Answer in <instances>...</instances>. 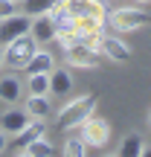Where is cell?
<instances>
[{
	"label": "cell",
	"instance_id": "22",
	"mask_svg": "<svg viewBox=\"0 0 151 157\" xmlns=\"http://www.w3.org/2000/svg\"><path fill=\"white\" fill-rule=\"evenodd\" d=\"M6 137H9V134H6V131L0 128V154H3L6 148H9V140H6Z\"/></svg>",
	"mask_w": 151,
	"mask_h": 157
},
{
	"label": "cell",
	"instance_id": "18",
	"mask_svg": "<svg viewBox=\"0 0 151 157\" xmlns=\"http://www.w3.org/2000/svg\"><path fill=\"white\" fill-rule=\"evenodd\" d=\"M142 137L137 134V131H131V134H125L122 137V146H119V154L122 157H140L142 154Z\"/></svg>",
	"mask_w": 151,
	"mask_h": 157
},
{
	"label": "cell",
	"instance_id": "9",
	"mask_svg": "<svg viewBox=\"0 0 151 157\" xmlns=\"http://www.w3.org/2000/svg\"><path fill=\"white\" fill-rule=\"evenodd\" d=\"M29 35L35 38V44L44 47L50 44L52 38H55V21H52V15L47 12V15H35L32 23H29Z\"/></svg>",
	"mask_w": 151,
	"mask_h": 157
},
{
	"label": "cell",
	"instance_id": "14",
	"mask_svg": "<svg viewBox=\"0 0 151 157\" xmlns=\"http://www.w3.org/2000/svg\"><path fill=\"white\" fill-rule=\"evenodd\" d=\"M55 67V58H52V52L50 50H35L32 52V58H29V64L23 70H26V73H50V70Z\"/></svg>",
	"mask_w": 151,
	"mask_h": 157
},
{
	"label": "cell",
	"instance_id": "2",
	"mask_svg": "<svg viewBox=\"0 0 151 157\" xmlns=\"http://www.w3.org/2000/svg\"><path fill=\"white\" fill-rule=\"evenodd\" d=\"M105 23H108L116 35H128V32L142 29L145 23H151V15L142 9V6H119V9L108 12Z\"/></svg>",
	"mask_w": 151,
	"mask_h": 157
},
{
	"label": "cell",
	"instance_id": "26",
	"mask_svg": "<svg viewBox=\"0 0 151 157\" xmlns=\"http://www.w3.org/2000/svg\"><path fill=\"white\" fill-rule=\"evenodd\" d=\"M15 3H23V0H15Z\"/></svg>",
	"mask_w": 151,
	"mask_h": 157
},
{
	"label": "cell",
	"instance_id": "6",
	"mask_svg": "<svg viewBox=\"0 0 151 157\" xmlns=\"http://www.w3.org/2000/svg\"><path fill=\"white\" fill-rule=\"evenodd\" d=\"M29 23H32V17H29L26 12H15V15L3 17V21H0V47H6L9 41L26 35L29 32Z\"/></svg>",
	"mask_w": 151,
	"mask_h": 157
},
{
	"label": "cell",
	"instance_id": "8",
	"mask_svg": "<svg viewBox=\"0 0 151 157\" xmlns=\"http://www.w3.org/2000/svg\"><path fill=\"white\" fill-rule=\"evenodd\" d=\"M99 50H102V56H105V58H111V61H116V64H128L131 58H134L131 47L125 44L119 35H105L102 44H99Z\"/></svg>",
	"mask_w": 151,
	"mask_h": 157
},
{
	"label": "cell",
	"instance_id": "17",
	"mask_svg": "<svg viewBox=\"0 0 151 157\" xmlns=\"http://www.w3.org/2000/svg\"><path fill=\"white\" fill-rule=\"evenodd\" d=\"M38 137H47V125H44V119H29V125L17 134V146L15 148H21V146H26L29 140H38Z\"/></svg>",
	"mask_w": 151,
	"mask_h": 157
},
{
	"label": "cell",
	"instance_id": "4",
	"mask_svg": "<svg viewBox=\"0 0 151 157\" xmlns=\"http://www.w3.org/2000/svg\"><path fill=\"white\" fill-rule=\"evenodd\" d=\"M78 137L84 140L87 148H105L108 143H111V122L96 117V113H90V117L78 125Z\"/></svg>",
	"mask_w": 151,
	"mask_h": 157
},
{
	"label": "cell",
	"instance_id": "23",
	"mask_svg": "<svg viewBox=\"0 0 151 157\" xmlns=\"http://www.w3.org/2000/svg\"><path fill=\"white\" fill-rule=\"evenodd\" d=\"M134 3H137V6H148L151 0H134Z\"/></svg>",
	"mask_w": 151,
	"mask_h": 157
},
{
	"label": "cell",
	"instance_id": "24",
	"mask_svg": "<svg viewBox=\"0 0 151 157\" xmlns=\"http://www.w3.org/2000/svg\"><path fill=\"white\" fill-rule=\"evenodd\" d=\"M0 67H3V47H0Z\"/></svg>",
	"mask_w": 151,
	"mask_h": 157
},
{
	"label": "cell",
	"instance_id": "25",
	"mask_svg": "<svg viewBox=\"0 0 151 157\" xmlns=\"http://www.w3.org/2000/svg\"><path fill=\"white\" fill-rule=\"evenodd\" d=\"M148 128H151V113H148Z\"/></svg>",
	"mask_w": 151,
	"mask_h": 157
},
{
	"label": "cell",
	"instance_id": "19",
	"mask_svg": "<svg viewBox=\"0 0 151 157\" xmlns=\"http://www.w3.org/2000/svg\"><path fill=\"white\" fill-rule=\"evenodd\" d=\"M58 0H23V12H26L29 17L35 15H47V12H52V6H55Z\"/></svg>",
	"mask_w": 151,
	"mask_h": 157
},
{
	"label": "cell",
	"instance_id": "1",
	"mask_svg": "<svg viewBox=\"0 0 151 157\" xmlns=\"http://www.w3.org/2000/svg\"><path fill=\"white\" fill-rule=\"evenodd\" d=\"M96 105H99V96L96 93H81L76 99H70L58 111V128L61 131H76L90 113H96Z\"/></svg>",
	"mask_w": 151,
	"mask_h": 157
},
{
	"label": "cell",
	"instance_id": "12",
	"mask_svg": "<svg viewBox=\"0 0 151 157\" xmlns=\"http://www.w3.org/2000/svg\"><path fill=\"white\" fill-rule=\"evenodd\" d=\"M50 93L52 96H70L73 93V76L67 67H52L50 70Z\"/></svg>",
	"mask_w": 151,
	"mask_h": 157
},
{
	"label": "cell",
	"instance_id": "7",
	"mask_svg": "<svg viewBox=\"0 0 151 157\" xmlns=\"http://www.w3.org/2000/svg\"><path fill=\"white\" fill-rule=\"evenodd\" d=\"M61 3L73 17H93L99 23H105V17H108V9L102 0H61Z\"/></svg>",
	"mask_w": 151,
	"mask_h": 157
},
{
	"label": "cell",
	"instance_id": "21",
	"mask_svg": "<svg viewBox=\"0 0 151 157\" xmlns=\"http://www.w3.org/2000/svg\"><path fill=\"white\" fill-rule=\"evenodd\" d=\"M15 12H17V3H15V0H0V21L9 17V15H15Z\"/></svg>",
	"mask_w": 151,
	"mask_h": 157
},
{
	"label": "cell",
	"instance_id": "20",
	"mask_svg": "<svg viewBox=\"0 0 151 157\" xmlns=\"http://www.w3.org/2000/svg\"><path fill=\"white\" fill-rule=\"evenodd\" d=\"M90 148L84 146V140L81 137H70L67 143H64V154H70V157H81V154H87Z\"/></svg>",
	"mask_w": 151,
	"mask_h": 157
},
{
	"label": "cell",
	"instance_id": "10",
	"mask_svg": "<svg viewBox=\"0 0 151 157\" xmlns=\"http://www.w3.org/2000/svg\"><path fill=\"white\" fill-rule=\"evenodd\" d=\"M23 93H26V87H23V82L15 73L0 76V102H3V105H21Z\"/></svg>",
	"mask_w": 151,
	"mask_h": 157
},
{
	"label": "cell",
	"instance_id": "15",
	"mask_svg": "<svg viewBox=\"0 0 151 157\" xmlns=\"http://www.w3.org/2000/svg\"><path fill=\"white\" fill-rule=\"evenodd\" d=\"M17 154H29V157H52L55 154V146H52L47 137H38V140H29L26 146L15 148Z\"/></svg>",
	"mask_w": 151,
	"mask_h": 157
},
{
	"label": "cell",
	"instance_id": "11",
	"mask_svg": "<svg viewBox=\"0 0 151 157\" xmlns=\"http://www.w3.org/2000/svg\"><path fill=\"white\" fill-rule=\"evenodd\" d=\"M29 125V113L23 111V108H17V105H9V111L3 113V122H0V128L6 131L9 137H17L23 128Z\"/></svg>",
	"mask_w": 151,
	"mask_h": 157
},
{
	"label": "cell",
	"instance_id": "5",
	"mask_svg": "<svg viewBox=\"0 0 151 157\" xmlns=\"http://www.w3.org/2000/svg\"><path fill=\"white\" fill-rule=\"evenodd\" d=\"M64 58H67V64L76 67V70H96L102 64V50H93V47H87V44L78 41L76 47L64 50Z\"/></svg>",
	"mask_w": 151,
	"mask_h": 157
},
{
	"label": "cell",
	"instance_id": "16",
	"mask_svg": "<svg viewBox=\"0 0 151 157\" xmlns=\"http://www.w3.org/2000/svg\"><path fill=\"white\" fill-rule=\"evenodd\" d=\"M26 93L50 96V73H26Z\"/></svg>",
	"mask_w": 151,
	"mask_h": 157
},
{
	"label": "cell",
	"instance_id": "13",
	"mask_svg": "<svg viewBox=\"0 0 151 157\" xmlns=\"http://www.w3.org/2000/svg\"><path fill=\"white\" fill-rule=\"evenodd\" d=\"M23 111L29 113V119H47L52 113V102H50V96L29 93L26 99H23Z\"/></svg>",
	"mask_w": 151,
	"mask_h": 157
},
{
	"label": "cell",
	"instance_id": "3",
	"mask_svg": "<svg viewBox=\"0 0 151 157\" xmlns=\"http://www.w3.org/2000/svg\"><path fill=\"white\" fill-rule=\"evenodd\" d=\"M38 50V44H35V38L32 35H21V38H15V41H9L6 44V50H3V64L9 70H23L29 64V58H32V52Z\"/></svg>",
	"mask_w": 151,
	"mask_h": 157
}]
</instances>
